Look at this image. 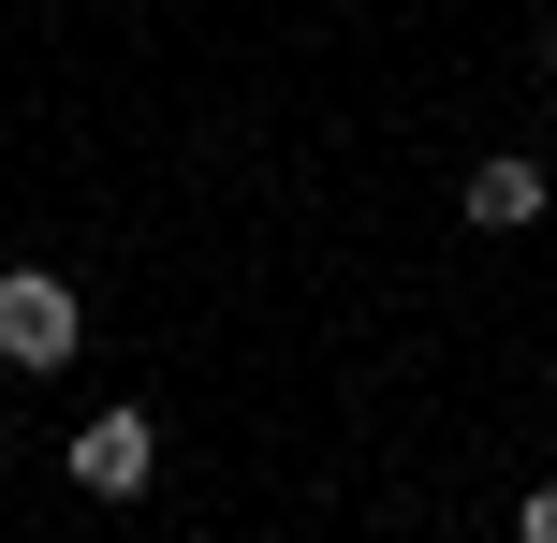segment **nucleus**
I'll use <instances>...</instances> for the list:
<instances>
[{"label": "nucleus", "instance_id": "1", "mask_svg": "<svg viewBox=\"0 0 557 543\" xmlns=\"http://www.w3.org/2000/svg\"><path fill=\"white\" fill-rule=\"evenodd\" d=\"M74 338H88L74 280H45V264H15V280H0V368H59Z\"/></svg>", "mask_w": 557, "mask_h": 543}, {"label": "nucleus", "instance_id": "2", "mask_svg": "<svg viewBox=\"0 0 557 543\" xmlns=\"http://www.w3.org/2000/svg\"><path fill=\"white\" fill-rule=\"evenodd\" d=\"M147 470H162V427H147V411H88V441H74V485H88V499H133Z\"/></svg>", "mask_w": 557, "mask_h": 543}, {"label": "nucleus", "instance_id": "3", "mask_svg": "<svg viewBox=\"0 0 557 543\" xmlns=\"http://www.w3.org/2000/svg\"><path fill=\"white\" fill-rule=\"evenodd\" d=\"M470 221H484V235H529V221H543V162H484V176H470Z\"/></svg>", "mask_w": 557, "mask_h": 543}, {"label": "nucleus", "instance_id": "4", "mask_svg": "<svg viewBox=\"0 0 557 543\" xmlns=\"http://www.w3.org/2000/svg\"><path fill=\"white\" fill-rule=\"evenodd\" d=\"M529 543H557V485H543V499H529Z\"/></svg>", "mask_w": 557, "mask_h": 543}]
</instances>
